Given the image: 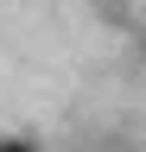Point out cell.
I'll list each match as a JSON object with an SVG mask.
<instances>
[{
	"mask_svg": "<svg viewBox=\"0 0 146 152\" xmlns=\"http://www.w3.org/2000/svg\"><path fill=\"white\" fill-rule=\"evenodd\" d=\"M0 152H32V146L26 140H0Z\"/></svg>",
	"mask_w": 146,
	"mask_h": 152,
	"instance_id": "obj_1",
	"label": "cell"
}]
</instances>
